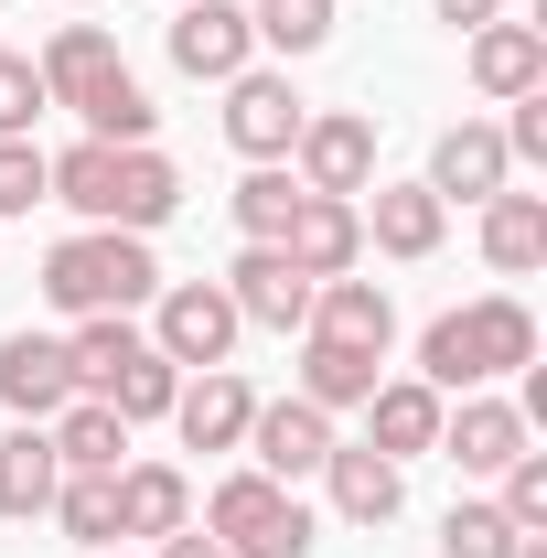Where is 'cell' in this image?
I'll return each instance as SVG.
<instances>
[{"instance_id":"16","label":"cell","mask_w":547,"mask_h":558,"mask_svg":"<svg viewBox=\"0 0 547 558\" xmlns=\"http://www.w3.org/2000/svg\"><path fill=\"white\" fill-rule=\"evenodd\" d=\"M323 484H333V515H343V526H398V505H409V462H387V451H365V440H333Z\"/></svg>"},{"instance_id":"19","label":"cell","mask_w":547,"mask_h":558,"mask_svg":"<svg viewBox=\"0 0 547 558\" xmlns=\"http://www.w3.org/2000/svg\"><path fill=\"white\" fill-rule=\"evenodd\" d=\"M376 365H387L376 344H333V333H301V365H290L301 387H290V398H312L323 418H343V409H365V398H376Z\"/></svg>"},{"instance_id":"18","label":"cell","mask_w":547,"mask_h":558,"mask_svg":"<svg viewBox=\"0 0 547 558\" xmlns=\"http://www.w3.org/2000/svg\"><path fill=\"white\" fill-rule=\"evenodd\" d=\"M440 387H418V376H376V398H365V451H387V462H418V451H440Z\"/></svg>"},{"instance_id":"31","label":"cell","mask_w":547,"mask_h":558,"mask_svg":"<svg viewBox=\"0 0 547 558\" xmlns=\"http://www.w3.org/2000/svg\"><path fill=\"white\" fill-rule=\"evenodd\" d=\"M290 205H301L290 161H247V183L226 194V215H236V236H247V247H279V226H290Z\"/></svg>"},{"instance_id":"20","label":"cell","mask_w":547,"mask_h":558,"mask_svg":"<svg viewBox=\"0 0 547 558\" xmlns=\"http://www.w3.org/2000/svg\"><path fill=\"white\" fill-rule=\"evenodd\" d=\"M301 333H333V344H398V301H387V279H312V323Z\"/></svg>"},{"instance_id":"26","label":"cell","mask_w":547,"mask_h":558,"mask_svg":"<svg viewBox=\"0 0 547 558\" xmlns=\"http://www.w3.org/2000/svg\"><path fill=\"white\" fill-rule=\"evenodd\" d=\"M44 429H54V462H65V473H119V462H130V418L108 409V398H65Z\"/></svg>"},{"instance_id":"32","label":"cell","mask_w":547,"mask_h":558,"mask_svg":"<svg viewBox=\"0 0 547 558\" xmlns=\"http://www.w3.org/2000/svg\"><path fill=\"white\" fill-rule=\"evenodd\" d=\"M526 526H505V505L494 494H462L451 515H440V558H515Z\"/></svg>"},{"instance_id":"35","label":"cell","mask_w":547,"mask_h":558,"mask_svg":"<svg viewBox=\"0 0 547 558\" xmlns=\"http://www.w3.org/2000/svg\"><path fill=\"white\" fill-rule=\"evenodd\" d=\"M33 205H44V150L33 140H0V226L33 215Z\"/></svg>"},{"instance_id":"13","label":"cell","mask_w":547,"mask_h":558,"mask_svg":"<svg viewBox=\"0 0 547 558\" xmlns=\"http://www.w3.org/2000/svg\"><path fill=\"white\" fill-rule=\"evenodd\" d=\"M247 418H258V387H247L236 365H205V376H183V398H172V429H183V451H236V440H247Z\"/></svg>"},{"instance_id":"39","label":"cell","mask_w":547,"mask_h":558,"mask_svg":"<svg viewBox=\"0 0 547 558\" xmlns=\"http://www.w3.org/2000/svg\"><path fill=\"white\" fill-rule=\"evenodd\" d=\"M515 558H547V537H515Z\"/></svg>"},{"instance_id":"5","label":"cell","mask_w":547,"mask_h":558,"mask_svg":"<svg viewBox=\"0 0 547 558\" xmlns=\"http://www.w3.org/2000/svg\"><path fill=\"white\" fill-rule=\"evenodd\" d=\"M290 183H301V194H343V205H354V194L376 183V119H365V108H312L301 140H290Z\"/></svg>"},{"instance_id":"21","label":"cell","mask_w":547,"mask_h":558,"mask_svg":"<svg viewBox=\"0 0 547 558\" xmlns=\"http://www.w3.org/2000/svg\"><path fill=\"white\" fill-rule=\"evenodd\" d=\"M172 215H183V172H172V150H161V140L119 150V183H108V226L150 236V226H172Z\"/></svg>"},{"instance_id":"9","label":"cell","mask_w":547,"mask_h":558,"mask_svg":"<svg viewBox=\"0 0 547 558\" xmlns=\"http://www.w3.org/2000/svg\"><path fill=\"white\" fill-rule=\"evenodd\" d=\"M172 65L194 86H226V75L258 65V33H247V0H172Z\"/></svg>"},{"instance_id":"2","label":"cell","mask_w":547,"mask_h":558,"mask_svg":"<svg viewBox=\"0 0 547 558\" xmlns=\"http://www.w3.org/2000/svg\"><path fill=\"white\" fill-rule=\"evenodd\" d=\"M44 301L65 323H86V312H150L161 301V258L130 226H75V236L44 247Z\"/></svg>"},{"instance_id":"36","label":"cell","mask_w":547,"mask_h":558,"mask_svg":"<svg viewBox=\"0 0 547 558\" xmlns=\"http://www.w3.org/2000/svg\"><path fill=\"white\" fill-rule=\"evenodd\" d=\"M505 108H515V119H505V161L537 172V161H547V86H537V97H505Z\"/></svg>"},{"instance_id":"37","label":"cell","mask_w":547,"mask_h":558,"mask_svg":"<svg viewBox=\"0 0 547 558\" xmlns=\"http://www.w3.org/2000/svg\"><path fill=\"white\" fill-rule=\"evenodd\" d=\"M429 11H440L451 33H483V22H505V0H429Z\"/></svg>"},{"instance_id":"10","label":"cell","mask_w":547,"mask_h":558,"mask_svg":"<svg viewBox=\"0 0 547 558\" xmlns=\"http://www.w3.org/2000/svg\"><path fill=\"white\" fill-rule=\"evenodd\" d=\"M354 215H365V247H376V258H398V269L440 258V236H451V205H440L429 183H365Z\"/></svg>"},{"instance_id":"40","label":"cell","mask_w":547,"mask_h":558,"mask_svg":"<svg viewBox=\"0 0 547 558\" xmlns=\"http://www.w3.org/2000/svg\"><path fill=\"white\" fill-rule=\"evenodd\" d=\"M97 558H119V548H97Z\"/></svg>"},{"instance_id":"30","label":"cell","mask_w":547,"mask_h":558,"mask_svg":"<svg viewBox=\"0 0 547 558\" xmlns=\"http://www.w3.org/2000/svg\"><path fill=\"white\" fill-rule=\"evenodd\" d=\"M75 119H86V140H108V150H139V140L161 130V108H150V86H139L130 65L108 75V86H97V97H86Z\"/></svg>"},{"instance_id":"15","label":"cell","mask_w":547,"mask_h":558,"mask_svg":"<svg viewBox=\"0 0 547 558\" xmlns=\"http://www.w3.org/2000/svg\"><path fill=\"white\" fill-rule=\"evenodd\" d=\"M65 398H75L65 333H33V323H22V333L0 344V409H11V418H54Z\"/></svg>"},{"instance_id":"38","label":"cell","mask_w":547,"mask_h":558,"mask_svg":"<svg viewBox=\"0 0 547 558\" xmlns=\"http://www.w3.org/2000/svg\"><path fill=\"white\" fill-rule=\"evenodd\" d=\"M150 548H161V558H226V548L205 537V526H172V537H150Z\"/></svg>"},{"instance_id":"12","label":"cell","mask_w":547,"mask_h":558,"mask_svg":"<svg viewBox=\"0 0 547 558\" xmlns=\"http://www.w3.org/2000/svg\"><path fill=\"white\" fill-rule=\"evenodd\" d=\"M279 258H290L301 279H343L354 258H365V215L343 205V194H301L290 226H279Z\"/></svg>"},{"instance_id":"11","label":"cell","mask_w":547,"mask_h":558,"mask_svg":"<svg viewBox=\"0 0 547 558\" xmlns=\"http://www.w3.org/2000/svg\"><path fill=\"white\" fill-rule=\"evenodd\" d=\"M440 205H494L505 183H515V161H505V130L494 119H451V130L429 140V172H418Z\"/></svg>"},{"instance_id":"17","label":"cell","mask_w":547,"mask_h":558,"mask_svg":"<svg viewBox=\"0 0 547 558\" xmlns=\"http://www.w3.org/2000/svg\"><path fill=\"white\" fill-rule=\"evenodd\" d=\"M226 301H236V323H269V333H301V323H312V279L290 269L279 247H236Z\"/></svg>"},{"instance_id":"29","label":"cell","mask_w":547,"mask_h":558,"mask_svg":"<svg viewBox=\"0 0 547 558\" xmlns=\"http://www.w3.org/2000/svg\"><path fill=\"white\" fill-rule=\"evenodd\" d=\"M44 515H54V526H65L75 548L97 558V548H108V537H119V473H65Z\"/></svg>"},{"instance_id":"1","label":"cell","mask_w":547,"mask_h":558,"mask_svg":"<svg viewBox=\"0 0 547 558\" xmlns=\"http://www.w3.org/2000/svg\"><path fill=\"white\" fill-rule=\"evenodd\" d=\"M537 365V312L515 301V290H483L462 312H440L429 333H418V387H440V398H473L494 376H526Z\"/></svg>"},{"instance_id":"7","label":"cell","mask_w":547,"mask_h":558,"mask_svg":"<svg viewBox=\"0 0 547 558\" xmlns=\"http://www.w3.org/2000/svg\"><path fill=\"white\" fill-rule=\"evenodd\" d=\"M440 451L462 462V484H494L515 451H537V418L515 409V398H494V387H473V398L440 409Z\"/></svg>"},{"instance_id":"27","label":"cell","mask_w":547,"mask_h":558,"mask_svg":"<svg viewBox=\"0 0 547 558\" xmlns=\"http://www.w3.org/2000/svg\"><path fill=\"white\" fill-rule=\"evenodd\" d=\"M97 398L130 418V429H139V418H172V398H183V365H172V354L139 333V344L119 354V365H108V387H97Z\"/></svg>"},{"instance_id":"28","label":"cell","mask_w":547,"mask_h":558,"mask_svg":"<svg viewBox=\"0 0 547 558\" xmlns=\"http://www.w3.org/2000/svg\"><path fill=\"white\" fill-rule=\"evenodd\" d=\"M247 33H258V54L301 65V54L333 44V0H247Z\"/></svg>"},{"instance_id":"24","label":"cell","mask_w":547,"mask_h":558,"mask_svg":"<svg viewBox=\"0 0 547 558\" xmlns=\"http://www.w3.org/2000/svg\"><path fill=\"white\" fill-rule=\"evenodd\" d=\"M483 215V269L494 279H526V269H547V194H494V205H473Z\"/></svg>"},{"instance_id":"25","label":"cell","mask_w":547,"mask_h":558,"mask_svg":"<svg viewBox=\"0 0 547 558\" xmlns=\"http://www.w3.org/2000/svg\"><path fill=\"white\" fill-rule=\"evenodd\" d=\"M33 75H44V97H54V108H86V97L119 75V44H108L97 22H65V33L33 54Z\"/></svg>"},{"instance_id":"3","label":"cell","mask_w":547,"mask_h":558,"mask_svg":"<svg viewBox=\"0 0 547 558\" xmlns=\"http://www.w3.org/2000/svg\"><path fill=\"white\" fill-rule=\"evenodd\" d=\"M194 526H205L226 558H312V537H323V526H312V505H301L290 484H269L258 462H236V473L205 494V515H194Z\"/></svg>"},{"instance_id":"14","label":"cell","mask_w":547,"mask_h":558,"mask_svg":"<svg viewBox=\"0 0 547 558\" xmlns=\"http://www.w3.org/2000/svg\"><path fill=\"white\" fill-rule=\"evenodd\" d=\"M462 75H473L494 108L505 97H537L547 86V33L537 22H483V33H462Z\"/></svg>"},{"instance_id":"8","label":"cell","mask_w":547,"mask_h":558,"mask_svg":"<svg viewBox=\"0 0 547 558\" xmlns=\"http://www.w3.org/2000/svg\"><path fill=\"white\" fill-rule=\"evenodd\" d=\"M236 451H247L269 484L301 494L323 462H333V418L312 409V398H258V418H247V440H236Z\"/></svg>"},{"instance_id":"34","label":"cell","mask_w":547,"mask_h":558,"mask_svg":"<svg viewBox=\"0 0 547 558\" xmlns=\"http://www.w3.org/2000/svg\"><path fill=\"white\" fill-rule=\"evenodd\" d=\"M54 97H44V75H33V54H11L0 44V140H33V119H44Z\"/></svg>"},{"instance_id":"4","label":"cell","mask_w":547,"mask_h":558,"mask_svg":"<svg viewBox=\"0 0 547 558\" xmlns=\"http://www.w3.org/2000/svg\"><path fill=\"white\" fill-rule=\"evenodd\" d=\"M236 301H226V279H161V301H150V344L172 354L183 376H205V365H236Z\"/></svg>"},{"instance_id":"33","label":"cell","mask_w":547,"mask_h":558,"mask_svg":"<svg viewBox=\"0 0 547 558\" xmlns=\"http://www.w3.org/2000/svg\"><path fill=\"white\" fill-rule=\"evenodd\" d=\"M494 505H505V526H526V537H547V451H515L505 473H494Z\"/></svg>"},{"instance_id":"22","label":"cell","mask_w":547,"mask_h":558,"mask_svg":"<svg viewBox=\"0 0 547 558\" xmlns=\"http://www.w3.org/2000/svg\"><path fill=\"white\" fill-rule=\"evenodd\" d=\"M194 526V473L183 462H119V537H172Z\"/></svg>"},{"instance_id":"6","label":"cell","mask_w":547,"mask_h":558,"mask_svg":"<svg viewBox=\"0 0 547 558\" xmlns=\"http://www.w3.org/2000/svg\"><path fill=\"white\" fill-rule=\"evenodd\" d=\"M301 119H312V97L290 86V65H247V75H226V150H236V161H290Z\"/></svg>"},{"instance_id":"23","label":"cell","mask_w":547,"mask_h":558,"mask_svg":"<svg viewBox=\"0 0 547 558\" xmlns=\"http://www.w3.org/2000/svg\"><path fill=\"white\" fill-rule=\"evenodd\" d=\"M54 484H65V462H54V429H44V418L0 429V515H11V526H33V515L54 505Z\"/></svg>"}]
</instances>
